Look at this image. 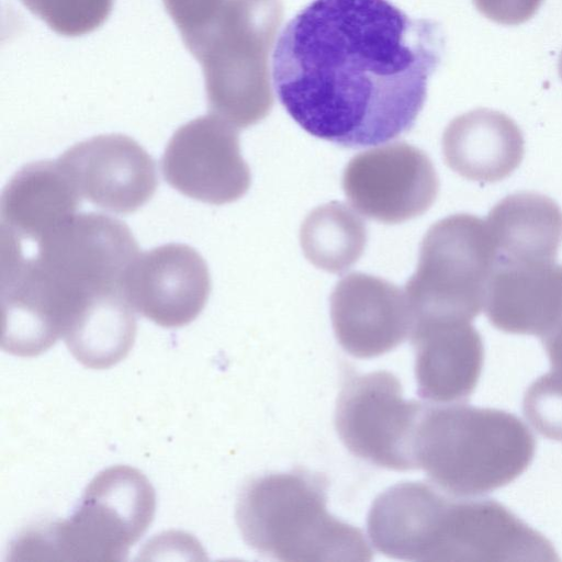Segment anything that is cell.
<instances>
[{
	"label": "cell",
	"mask_w": 562,
	"mask_h": 562,
	"mask_svg": "<svg viewBox=\"0 0 562 562\" xmlns=\"http://www.w3.org/2000/svg\"><path fill=\"white\" fill-rule=\"evenodd\" d=\"M445 50L441 26L390 0H314L282 30L272 83L308 134L345 148L407 133Z\"/></svg>",
	"instance_id": "1"
},
{
	"label": "cell",
	"mask_w": 562,
	"mask_h": 562,
	"mask_svg": "<svg viewBox=\"0 0 562 562\" xmlns=\"http://www.w3.org/2000/svg\"><path fill=\"white\" fill-rule=\"evenodd\" d=\"M127 225L76 213L38 238L1 234V307L25 334L54 345L87 311L127 296L138 255Z\"/></svg>",
	"instance_id": "2"
},
{
	"label": "cell",
	"mask_w": 562,
	"mask_h": 562,
	"mask_svg": "<svg viewBox=\"0 0 562 562\" xmlns=\"http://www.w3.org/2000/svg\"><path fill=\"white\" fill-rule=\"evenodd\" d=\"M367 528L384 555L405 561H559L552 543L503 504L397 483L372 503Z\"/></svg>",
	"instance_id": "3"
},
{
	"label": "cell",
	"mask_w": 562,
	"mask_h": 562,
	"mask_svg": "<svg viewBox=\"0 0 562 562\" xmlns=\"http://www.w3.org/2000/svg\"><path fill=\"white\" fill-rule=\"evenodd\" d=\"M536 439L506 411L461 403L425 405L414 453L434 485L476 497L507 485L531 463Z\"/></svg>",
	"instance_id": "4"
},
{
	"label": "cell",
	"mask_w": 562,
	"mask_h": 562,
	"mask_svg": "<svg viewBox=\"0 0 562 562\" xmlns=\"http://www.w3.org/2000/svg\"><path fill=\"white\" fill-rule=\"evenodd\" d=\"M327 488L324 475L302 469L251 479L235 510L244 541L278 561H370L362 531L328 513Z\"/></svg>",
	"instance_id": "5"
},
{
	"label": "cell",
	"mask_w": 562,
	"mask_h": 562,
	"mask_svg": "<svg viewBox=\"0 0 562 562\" xmlns=\"http://www.w3.org/2000/svg\"><path fill=\"white\" fill-rule=\"evenodd\" d=\"M282 20L281 0H226L184 43L201 65L211 114L236 128L269 115L274 102L270 57Z\"/></svg>",
	"instance_id": "6"
},
{
	"label": "cell",
	"mask_w": 562,
	"mask_h": 562,
	"mask_svg": "<svg viewBox=\"0 0 562 562\" xmlns=\"http://www.w3.org/2000/svg\"><path fill=\"white\" fill-rule=\"evenodd\" d=\"M155 510V490L143 472L110 467L91 480L67 519L29 528L10 553L18 560L122 561Z\"/></svg>",
	"instance_id": "7"
},
{
	"label": "cell",
	"mask_w": 562,
	"mask_h": 562,
	"mask_svg": "<svg viewBox=\"0 0 562 562\" xmlns=\"http://www.w3.org/2000/svg\"><path fill=\"white\" fill-rule=\"evenodd\" d=\"M494 254L484 220L453 214L425 234L415 272L405 284L413 326L472 322L484 308Z\"/></svg>",
	"instance_id": "8"
},
{
	"label": "cell",
	"mask_w": 562,
	"mask_h": 562,
	"mask_svg": "<svg viewBox=\"0 0 562 562\" xmlns=\"http://www.w3.org/2000/svg\"><path fill=\"white\" fill-rule=\"evenodd\" d=\"M424 408L420 402L404 400L398 379L389 371L350 372L337 398L335 425L353 456L389 470H414Z\"/></svg>",
	"instance_id": "9"
},
{
	"label": "cell",
	"mask_w": 562,
	"mask_h": 562,
	"mask_svg": "<svg viewBox=\"0 0 562 562\" xmlns=\"http://www.w3.org/2000/svg\"><path fill=\"white\" fill-rule=\"evenodd\" d=\"M341 184L357 212L385 224L420 216L439 192V178L428 155L403 142L353 156L344 170Z\"/></svg>",
	"instance_id": "10"
},
{
	"label": "cell",
	"mask_w": 562,
	"mask_h": 562,
	"mask_svg": "<svg viewBox=\"0 0 562 562\" xmlns=\"http://www.w3.org/2000/svg\"><path fill=\"white\" fill-rule=\"evenodd\" d=\"M161 171L166 182L183 195L215 205L240 199L251 183L237 128L211 113L172 134Z\"/></svg>",
	"instance_id": "11"
},
{
	"label": "cell",
	"mask_w": 562,
	"mask_h": 562,
	"mask_svg": "<svg viewBox=\"0 0 562 562\" xmlns=\"http://www.w3.org/2000/svg\"><path fill=\"white\" fill-rule=\"evenodd\" d=\"M57 159L81 198L112 213L137 211L151 199L158 184L155 160L123 134L81 140Z\"/></svg>",
	"instance_id": "12"
},
{
	"label": "cell",
	"mask_w": 562,
	"mask_h": 562,
	"mask_svg": "<svg viewBox=\"0 0 562 562\" xmlns=\"http://www.w3.org/2000/svg\"><path fill=\"white\" fill-rule=\"evenodd\" d=\"M125 292L144 317L162 327H181L194 321L209 300V268L191 246L165 244L137 255L126 274Z\"/></svg>",
	"instance_id": "13"
},
{
	"label": "cell",
	"mask_w": 562,
	"mask_h": 562,
	"mask_svg": "<svg viewBox=\"0 0 562 562\" xmlns=\"http://www.w3.org/2000/svg\"><path fill=\"white\" fill-rule=\"evenodd\" d=\"M330 318L339 345L361 359L393 350L413 328L405 291L362 272L349 273L337 282L330 295Z\"/></svg>",
	"instance_id": "14"
},
{
	"label": "cell",
	"mask_w": 562,
	"mask_h": 562,
	"mask_svg": "<svg viewBox=\"0 0 562 562\" xmlns=\"http://www.w3.org/2000/svg\"><path fill=\"white\" fill-rule=\"evenodd\" d=\"M409 337L418 395L436 404L467 400L484 359L482 337L471 322L415 324Z\"/></svg>",
	"instance_id": "15"
},
{
	"label": "cell",
	"mask_w": 562,
	"mask_h": 562,
	"mask_svg": "<svg viewBox=\"0 0 562 562\" xmlns=\"http://www.w3.org/2000/svg\"><path fill=\"white\" fill-rule=\"evenodd\" d=\"M484 310L499 330L543 338L562 323V266H494Z\"/></svg>",
	"instance_id": "16"
},
{
	"label": "cell",
	"mask_w": 562,
	"mask_h": 562,
	"mask_svg": "<svg viewBox=\"0 0 562 562\" xmlns=\"http://www.w3.org/2000/svg\"><path fill=\"white\" fill-rule=\"evenodd\" d=\"M441 147L450 169L483 183L508 177L525 153L519 126L506 114L490 109H475L454 117L443 132Z\"/></svg>",
	"instance_id": "17"
},
{
	"label": "cell",
	"mask_w": 562,
	"mask_h": 562,
	"mask_svg": "<svg viewBox=\"0 0 562 562\" xmlns=\"http://www.w3.org/2000/svg\"><path fill=\"white\" fill-rule=\"evenodd\" d=\"M485 223L494 266L554 263L562 243V211L549 196L509 194L494 205Z\"/></svg>",
	"instance_id": "18"
},
{
	"label": "cell",
	"mask_w": 562,
	"mask_h": 562,
	"mask_svg": "<svg viewBox=\"0 0 562 562\" xmlns=\"http://www.w3.org/2000/svg\"><path fill=\"white\" fill-rule=\"evenodd\" d=\"M81 199L58 159L24 165L2 190L1 233L38 238L76 214Z\"/></svg>",
	"instance_id": "19"
},
{
	"label": "cell",
	"mask_w": 562,
	"mask_h": 562,
	"mask_svg": "<svg viewBox=\"0 0 562 562\" xmlns=\"http://www.w3.org/2000/svg\"><path fill=\"white\" fill-rule=\"evenodd\" d=\"M306 259L316 268L342 273L362 256L367 245L363 220L347 204L331 201L314 209L300 229Z\"/></svg>",
	"instance_id": "20"
},
{
	"label": "cell",
	"mask_w": 562,
	"mask_h": 562,
	"mask_svg": "<svg viewBox=\"0 0 562 562\" xmlns=\"http://www.w3.org/2000/svg\"><path fill=\"white\" fill-rule=\"evenodd\" d=\"M114 0H21L24 7L63 36H81L101 26Z\"/></svg>",
	"instance_id": "21"
},
{
	"label": "cell",
	"mask_w": 562,
	"mask_h": 562,
	"mask_svg": "<svg viewBox=\"0 0 562 562\" xmlns=\"http://www.w3.org/2000/svg\"><path fill=\"white\" fill-rule=\"evenodd\" d=\"M543 0H473L476 10L503 25H518L531 19Z\"/></svg>",
	"instance_id": "22"
},
{
	"label": "cell",
	"mask_w": 562,
	"mask_h": 562,
	"mask_svg": "<svg viewBox=\"0 0 562 562\" xmlns=\"http://www.w3.org/2000/svg\"><path fill=\"white\" fill-rule=\"evenodd\" d=\"M551 369L540 379L546 384L562 389V324L541 338Z\"/></svg>",
	"instance_id": "23"
},
{
	"label": "cell",
	"mask_w": 562,
	"mask_h": 562,
	"mask_svg": "<svg viewBox=\"0 0 562 562\" xmlns=\"http://www.w3.org/2000/svg\"><path fill=\"white\" fill-rule=\"evenodd\" d=\"M532 426L542 436L562 441V398L543 408L532 420Z\"/></svg>",
	"instance_id": "24"
},
{
	"label": "cell",
	"mask_w": 562,
	"mask_h": 562,
	"mask_svg": "<svg viewBox=\"0 0 562 562\" xmlns=\"http://www.w3.org/2000/svg\"><path fill=\"white\" fill-rule=\"evenodd\" d=\"M558 68H559L560 77H561V79H562V53H561L560 58H559V65H558Z\"/></svg>",
	"instance_id": "25"
}]
</instances>
